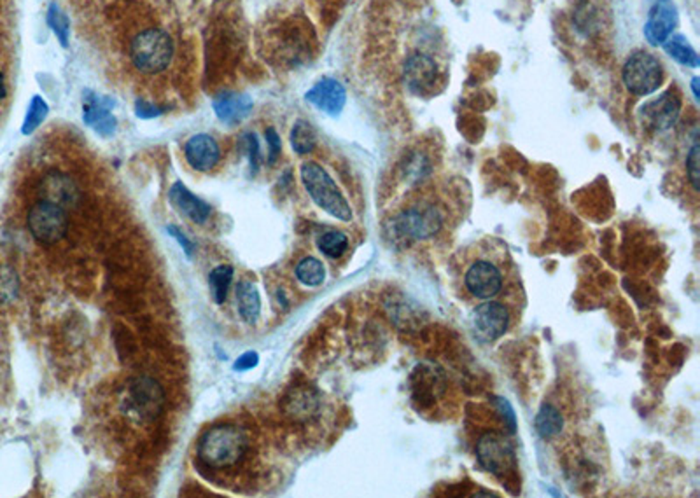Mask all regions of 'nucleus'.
Listing matches in <instances>:
<instances>
[{"label":"nucleus","mask_w":700,"mask_h":498,"mask_svg":"<svg viewBox=\"0 0 700 498\" xmlns=\"http://www.w3.org/2000/svg\"><path fill=\"white\" fill-rule=\"evenodd\" d=\"M517 280L506 249L494 240H481L462 254L461 283L476 301L500 298Z\"/></svg>","instance_id":"1"},{"label":"nucleus","mask_w":700,"mask_h":498,"mask_svg":"<svg viewBox=\"0 0 700 498\" xmlns=\"http://www.w3.org/2000/svg\"><path fill=\"white\" fill-rule=\"evenodd\" d=\"M447 219L449 212L438 199H415L393 217L391 236L398 242L429 240L447 225Z\"/></svg>","instance_id":"2"},{"label":"nucleus","mask_w":700,"mask_h":498,"mask_svg":"<svg viewBox=\"0 0 700 498\" xmlns=\"http://www.w3.org/2000/svg\"><path fill=\"white\" fill-rule=\"evenodd\" d=\"M249 448L248 432L233 424H221L207 430L199 441L197 455L203 465L223 471L238 464Z\"/></svg>","instance_id":"3"},{"label":"nucleus","mask_w":700,"mask_h":498,"mask_svg":"<svg viewBox=\"0 0 700 498\" xmlns=\"http://www.w3.org/2000/svg\"><path fill=\"white\" fill-rule=\"evenodd\" d=\"M128 53L137 72L144 75L161 74L174 60V41L160 26L142 28L133 35Z\"/></svg>","instance_id":"4"},{"label":"nucleus","mask_w":700,"mask_h":498,"mask_svg":"<svg viewBox=\"0 0 700 498\" xmlns=\"http://www.w3.org/2000/svg\"><path fill=\"white\" fill-rule=\"evenodd\" d=\"M301 182L312 201L323 208L326 214L333 215L338 221L349 223L352 221V210L349 201L333 180V177L326 172L319 163L308 161L301 165Z\"/></svg>","instance_id":"5"},{"label":"nucleus","mask_w":700,"mask_h":498,"mask_svg":"<svg viewBox=\"0 0 700 498\" xmlns=\"http://www.w3.org/2000/svg\"><path fill=\"white\" fill-rule=\"evenodd\" d=\"M622 81L627 91L634 97H648L664 82V67L648 51H636L627 58L622 69Z\"/></svg>","instance_id":"6"},{"label":"nucleus","mask_w":700,"mask_h":498,"mask_svg":"<svg viewBox=\"0 0 700 498\" xmlns=\"http://www.w3.org/2000/svg\"><path fill=\"white\" fill-rule=\"evenodd\" d=\"M26 225L32 236L46 247L62 242L69 231V219L65 210L43 199L30 206Z\"/></svg>","instance_id":"7"},{"label":"nucleus","mask_w":700,"mask_h":498,"mask_svg":"<svg viewBox=\"0 0 700 498\" xmlns=\"http://www.w3.org/2000/svg\"><path fill=\"white\" fill-rule=\"evenodd\" d=\"M470 322L478 341L494 343L508 332L513 322L511 308L498 299L481 301L473 310Z\"/></svg>","instance_id":"8"},{"label":"nucleus","mask_w":700,"mask_h":498,"mask_svg":"<svg viewBox=\"0 0 700 498\" xmlns=\"http://www.w3.org/2000/svg\"><path fill=\"white\" fill-rule=\"evenodd\" d=\"M476 455H478L480 464L489 473H492L498 477L510 475L517 469L515 448H513L511 441L501 432L483 434L478 441Z\"/></svg>","instance_id":"9"},{"label":"nucleus","mask_w":700,"mask_h":498,"mask_svg":"<svg viewBox=\"0 0 700 498\" xmlns=\"http://www.w3.org/2000/svg\"><path fill=\"white\" fill-rule=\"evenodd\" d=\"M128 400L139 418L152 422L163 413L165 390L154 378L137 376L128 387Z\"/></svg>","instance_id":"10"},{"label":"nucleus","mask_w":700,"mask_h":498,"mask_svg":"<svg viewBox=\"0 0 700 498\" xmlns=\"http://www.w3.org/2000/svg\"><path fill=\"white\" fill-rule=\"evenodd\" d=\"M681 114V97L669 90L662 93L658 99L645 101L639 109V116L643 125L653 131H667L677 123Z\"/></svg>","instance_id":"11"},{"label":"nucleus","mask_w":700,"mask_h":498,"mask_svg":"<svg viewBox=\"0 0 700 498\" xmlns=\"http://www.w3.org/2000/svg\"><path fill=\"white\" fill-rule=\"evenodd\" d=\"M37 195L43 201L58 205L63 210L75 206L81 198V191H79L74 178L60 172V170L48 172L41 178L39 187H37Z\"/></svg>","instance_id":"12"},{"label":"nucleus","mask_w":700,"mask_h":498,"mask_svg":"<svg viewBox=\"0 0 700 498\" xmlns=\"http://www.w3.org/2000/svg\"><path fill=\"white\" fill-rule=\"evenodd\" d=\"M677 25V9L671 0H656L645 24V37L651 46H662Z\"/></svg>","instance_id":"13"},{"label":"nucleus","mask_w":700,"mask_h":498,"mask_svg":"<svg viewBox=\"0 0 700 498\" xmlns=\"http://www.w3.org/2000/svg\"><path fill=\"white\" fill-rule=\"evenodd\" d=\"M305 99L327 116H338L347 103V91L340 81L325 77L305 93Z\"/></svg>","instance_id":"14"},{"label":"nucleus","mask_w":700,"mask_h":498,"mask_svg":"<svg viewBox=\"0 0 700 498\" xmlns=\"http://www.w3.org/2000/svg\"><path fill=\"white\" fill-rule=\"evenodd\" d=\"M403 72L406 86L417 95L429 91L438 81V65L434 58L425 53L410 54L404 62Z\"/></svg>","instance_id":"15"},{"label":"nucleus","mask_w":700,"mask_h":498,"mask_svg":"<svg viewBox=\"0 0 700 498\" xmlns=\"http://www.w3.org/2000/svg\"><path fill=\"white\" fill-rule=\"evenodd\" d=\"M184 156L188 165L197 172H210L219 165L221 159V148L218 140L207 133L193 135L186 146Z\"/></svg>","instance_id":"16"},{"label":"nucleus","mask_w":700,"mask_h":498,"mask_svg":"<svg viewBox=\"0 0 700 498\" xmlns=\"http://www.w3.org/2000/svg\"><path fill=\"white\" fill-rule=\"evenodd\" d=\"M169 201L177 212H180L186 219L193 221L195 225H205L212 215L210 205L205 199L193 195L180 180L174 182V186L170 187Z\"/></svg>","instance_id":"17"},{"label":"nucleus","mask_w":700,"mask_h":498,"mask_svg":"<svg viewBox=\"0 0 700 498\" xmlns=\"http://www.w3.org/2000/svg\"><path fill=\"white\" fill-rule=\"evenodd\" d=\"M114 101L105 99V97H97L95 93H86L84 97V121L86 125L92 126L102 137H112L118 121L112 114Z\"/></svg>","instance_id":"18"},{"label":"nucleus","mask_w":700,"mask_h":498,"mask_svg":"<svg viewBox=\"0 0 700 498\" xmlns=\"http://www.w3.org/2000/svg\"><path fill=\"white\" fill-rule=\"evenodd\" d=\"M214 112L225 125H238L252 112V100L242 93H223L214 100Z\"/></svg>","instance_id":"19"},{"label":"nucleus","mask_w":700,"mask_h":498,"mask_svg":"<svg viewBox=\"0 0 700 498\" xmlns=\"http://www.w3.org/2000/svg\"><path fill=\"white\" fill-rule=\"evenodd\" d=\"M235 292H237V304H238L240 317L244 319L246 324H256L261 315V298H259L258 287L249 280H242L237 283Z\"/></svg>","instance_id":"20"},{"label":"nucleus","mask_w":700,"mask_h":498,"mask_svg":"<svg viewBox=\"0 0 700 498\" xmlns=\"http://www.w3.org/2000/svg\"><path fill=\"white\" fill-rule=\"evenodd\" d=\"M282 411L289 418L303 422V420L310 418L317 411V398H316L312 392L303 390V388L291 390L282 400Z\"/></svg>","instance_id":"21"},{"label":"nucleus","mask_w":700,"mask_h":498,"mask_svg":"<svg viewBox=\"0 0 700 498\" xmlns=\"http://www.w3.org/2000/svg\"><path fill=\"white\" fill-rule=\"evenodd\" d=\"M662 46L677 63H681L685 67H692V69L699 67V54H697V51L694 50V46L690 44V41L685 35H671Z\"/></svg>","instance_id":"22"},{"label":"nucleus","mask_w":700,"mask_h":498,"mask_svg":"<svg viewBox=\"0 0 700 498\" xmlns=\"http://www.w3.org/2000/svg\"><path fill=\"white\" fill-rule=\"evenodd\" d=\"M403 180L408 184V186H415L419 182H423L424 178H427L431 172H433V163L429 159V156L425 152H412L404 163H403Z\"/></svg>","instance_id":"23"},{"label":"nucleus","mask_w":700,"mask_h":498,"mask_svg":"<svg viewBox=\"0 0 700 498\" xmlns=\"http://www.w3.org/2000/svg\"><path fill=\"white\" fill-rule=\"evenodd\" d=\"M564 428V420L559 409L551 404H543L536 417V430L543 439L557 437Z\"/></svg>","instance_id":"24"},{"label":"nucleus","mask_w":700,"mask_h":498,"mask_svg":"<svg viewBox=\"0 0 700 498\" xmlns=\"http://www.w3.org/2000/svg\"><path fill=\"white\" fill-rule=\"evenodd\" d=\"M289 140H291L293 150L297 154H300V156H305V154H310L312 150L316 149V146H317V133H316L314 126L310 125L308 121L300 120L293 126Z\"/></svg>","instance_id":"25"},{"label":"nucleus","mask_w":700,"mask_h":498,"mask_svg":"<svg viewBox=\"0 0 700 498\" xmlns=\"http://www.w3.org/2000/svg\"><path fill=\"white\" fill-rule=\"evenodd\" d=\"M297 278L300 280L303 285H308V287H319L326 280V268L325 264L316 259V257H305L301 259L295 270Z\"/></svg>","instance_id":"26"},{"label":"nucleus","mask_w":700,"mask_h":498,"mask_svg":"<svg viewBox=\"0 0 700 498\" xmlns=\"http://www.w3.org/2000/svg\"><path fill=\"white\" fill-rule=\"evenodd\" d=\"M233 274H235V270L229 264L218 266L209 274L210 292H212V298L216 301V304H223L225 302L228 291H229V285H231V280H233Z\"/></svg>","instance_id":"27"},{"label":"nucleus","mask_w":700,"mask_h":498,"mask_svg":"<svg viewBox=\"0 0 700 498\" xmlns=\"http://www.w3.org/2000/svg\"><path fill=\"white\" fill-rule=\"evenodd\" d=\"M317 247L327 257L338 259L349 249V238L342 231H327L319 236Z\"/></svg>","instance_id":"28"},{"label":"nucleus","mask_w":700,"mask_h":498,"mask_svg":"<svg viewBox=\"0 0 700 498\" xmlns=\"http://www.w3.org/2000/svg\"><path fill=\"white\" fill-rule=\"evenodd\" d=\"M20 294V278L18 273L7 266L0 264V306L11 304Z\"/></svg>","instance_id":"29"},{"label":"nucleus","mask_w":700,"mask_h":498,"mask_svg":"<svg viewBox=\"0 0 700 498\" xmlns=\"http://www.w3.org/2000/svg\"><path fill=\"white\" fill-rule=\"evenodd\" d=\"M48 25L51 30L54 32V35L58 37L60 44L63 48L69 46V34H71V24H69V18L65 16V13L60 9V5L56 2H53L48 9Z\"/></svg>","instance_id":"30"},{"label":"nucleus","mask_w":700,"mask_h":498,"mask_svg":"<svg viewBox=\"0 0 700 498\" xmlns=\"http://www.w3.org/2000/svg\"><path fill=\"white\" fill-rule=\"evenodd\" d=\"M48 112H50V107L44 100L41 97H34L30 105H28V112H26L25 123H24V135H30L34 133L39 126L43 125V121L48 118Z\"/></svg>","instance_id":"31"},{"label":"nucleus","mask_w":700,"mask_h":498,"mask_svg":"<svg viewBox=\"0 0 700 498\" xmlns=\"http://www.w3.org/2000/svg\"><path fill=\"white\" fill-rule=\"evenodd\" d=\"M686 177L694 187V191H699L700 182V146L699 140L695 139L692 148L686 154Z\"/></svg>","instance_id":"32"},{"label":"nucleus","mask_w":700,"mask_h":498,"mask_svg":"<svg viewBox=\"0 0 700 498\" xmlns=\"http://www.w3.org/2000/svg\"><path fill=\"white\" fill-rule=\"evenodd\" d=\"M244 144H246V152H248V159H249L250 172L254 175L259 170V165H261V148H259L258 135L248 133Z\"/></svg>","instance_id":"33"},{"label":"nucleus","mask_w":700,"mask_h":498,"mask_svg":"<svg viewBox=\"0 0 700 498\" xmlns=\"http://www.w3.org/2000/svg\"><path fill=\"white\" fill-rule=\"evenodd\" d=\"M265 139H267V144H268V167H274L280 156V150H282V144H280V137L277 133L274 128H267L265 131Z\"/></svg>","instance_id":"34"},{"label":"nucleus","mask_w":700,"mask_h":498,"mask_svg":"<svg viewBox=\"0 0 700 498\" xmlns=\"http://www.w3.org/2000/svg\"><path fill=\"white\" fill-rule=\"evenodd\" d=\"M163 112L161 107H156L154 103L146 101V100L139 99L135 101V114L142 120H152V118H158L160 114Z\"/></svg>","instance_id":"35"},{"label":"nucleus","mask_w":700,"mask_h":498,"mask_svg":"<svg viewBox=\"0 0 700 498\" xmlns=\"http://www.w3.org/2000/svg\"><path fill=\"white\" fill-rule=\"evenodd\" d=\"M167 231L172 235L175 238V242H179L180 244V247H182V250H184V254L191 259L193 257V254H195V244L182 233V229H179V227H175V225H169L167 227Z\"/></svg>","instance_id":"36"},{"label":"nucleus","mask_w":700,"mask_h":498,"mask_svg":"<svg viewBox=\"0 0 700 498\" xmlns=\"http://www.w3.org/2000/svg\"><path fill=\"white\" fill-rule=\"evenodd\" d=\"M259 362V355L256 351H248L244 355H240L235 364H233V369L235 371H249L252 368H256Z\"/></svg>","instance_id":"37"},{"label":"nucleus","mask_w":700,"mask_h":498,"mask_svg":"<svg viewBox=\"0 0 700 498\" xmlns=\"http://www.w3.org/2000/svg\"><path fill=\"white\" fill-rule=\"evenodd\" d=\"M7 97V84H5V77L0 72V101Z\"/></svg>","instance_id":"38"},{"label":"nucleus","mask_w":700,"mask_h":498,"mask_svg":"<svg viewBox=\"0 0 700 498\" xmlns=\"http://www.w3.org/2000/svg\"><path fill=\"white\" fill-rule=\"evenodd\" d=\"M699 84V77H694V79H692V90H694V95H695V99L697 100L700 99Z\"/></svg>","instance_id":"39"}]
</instances>
